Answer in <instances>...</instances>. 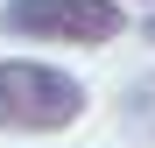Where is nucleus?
<instances>
[{
    "mask_svg": "<svg viewBox=\"0 0 155 148\" xmlns=\"http://www.w3.org/2000/svg\"><path fill=\"white\" fill-rule=\"evenodd\" d=\"M85 120V85L57 64L0 57V134H57Z\"/></svg>",
    "mask_w": 155,
    "mask_h": 148,
    "instance_id": "f257e3e1",
    "label": "nucleus"
},
{
    "mask_svg": "<svg viewBox=\"0 0 155 148\" xmlns=\"http://www.w3.org/2000/svg\"><path fill=\"white\" fill-rule=\"evenodd\" d=\"M0 28L14 42H78V49H92V42H113L127 28V14L113 0H7Z\"/></svg>",
    "mask_w": 155,
    "mask_h": 148,
    "instance_id": "f03ea898",
    "label": "nucleus"
},
{
    "mask_svg": "<svg viewBox=\"0 0 155 148\" xmlns=\"http://www.w3.org/2000/svg\"><path fill=\"white\" fill-rule=\"evenodd\" d=\"M120 120H127L141 141H155V78H127V85H120Z\"/></svg>",
    "mask_w": 155,
    "mask_h": 148,
    "instance_id": "7ed1b4c3",
    "label": "nucleus"
},
{
    "mask_svg": "<svg viewBox=\"0 0 155 148\" xmlns=\"http://www.w3.org/2000/svg\"><path fill=\"white\" fill-rule=\"evenodd\" d=\"M141 35H148V49H155V14H148V21H141Z\"/></svg>",
    "mask_w": 155,
    "mask_h": 148,
    "instance_id": "20e7f679",
    "label": "nucleus"
}]
</instances>
